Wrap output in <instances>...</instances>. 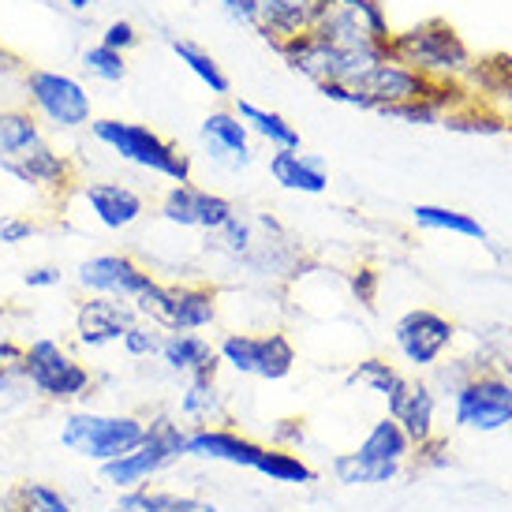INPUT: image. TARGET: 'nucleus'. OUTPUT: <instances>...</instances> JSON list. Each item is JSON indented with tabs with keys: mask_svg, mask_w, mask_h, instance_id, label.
Instances as JSON below:
<instances>
[{
	"mask_svg": "<svg viewBox=\"0 0 512 512\" xmlns=\"http://www.w3.org/2000/svg\"><path fill=\"white\" fill-rule=\"evenodd\" d=\"M389 60L412 68L427 83H464L475 64V53L449 19H423L408 30H393Z\"/></svg>",
	"mask_w": 512,
	"mask_h": 512,
	"instance_id": "f257e3e1",
	"label": "nucleus"
},
{
	"mask_svg": "<svg viewBox=\"0 0 512 512\" xmlns=\"http://www.w3.org/2000/svg\"><path fill=\"white\" fill-rule=\"evenodd\" d=\"M146 434V419L135 412H101V408H68L60 419L57 441L64 453L86 464H109L131 453Z\"/></svg>",
	"mask_w": 512,
	"mask_h": 512,
	"instance_id": "f03ea898",
	"label": "nucleus"
},
{
	"mask_svg": "<svg viewBox=\"0 0 512 512\" xmlns=\"http://www.w3.org/2000/svg\"><path fill=\"white\" fill-rule=\"evenodd\" d=\"M90 135H94V143H101L131 169L161 176L169 184H191V157L176 143H169L165 135L146 128V124H131V120H120V116H94Z\"/></svg>",
	"mask_w": 512,
	"mask_h": 512,
	"instance_id": "7ed1b4c3",
	"label": "nucleus"
},
{
	"mask_svg": "<svg viewBox=\"0 0 512 512\" xmlns=\"http://www.w3.org/2000/svg\"><path fill=\"white\" fill-rule=\"evenodd\" d=\"M180 460H187V427L172 415H154L146 419V434L143 441L124 453L120 460H109L101 464V483L124 494V490H143L165 475L169 468H176Z\"/></svg>",
	"mask_w": 512,
	"mask_h": 512,
	"instance_id": "20e7f679",
	"label": "nucleus"
},
{
	"mask_svg": "<svg viewBox=\"0 0 512 512\" xmlns=\"http://www.w3.org/2000/svg\"><path fill=\"white\" fill-rule=\"evenodd\" d=\"M311 34L344 53H382L389 57V15L382 0H314Z\"/></svg>",
	"mask_w": 512,
	"mask_h": 512,
	"instance_id": "39448f33",
	"label": "nucleus"
},
{
	"mask_svg": "<svg viewBox=\"0 0 512 512\" xmlns=\"http://www.w3.org/2000/svg\"><path fill=\"white\" fill-rule=\"evenodd\" d=\"M23 370L34 397L45 404H64V408H79L86 397H94V385H98L94 370L57 337L30 341L23 348Z\"/></svg>",
	"mask_w": 512,
	"mask_h": 512,
	"instance_id": "423d86ee",
	"label": "nucleus"
},
{
	"mask_svg": "<svg viewBox=\"0 0 512 512\" xmlns=\"http://www.w3.org/2000/svg\"><path fill=\"white\" fill-rule=\"evenodd\" d=\"M23 98H27L30 113L42 120V128L57 131V135L83 131L94 120V98H90L86 83L68 72H57V68H30L23 75Z\"/></svg>",
	"mask_w": 512,
	"mask_h": 512,
	"instance_id": "0eeeda50",
	"label": "nucleus"
},
{
	"mask_svg": "<svg viewBox=\"0 0 512 512\" xmlns=\"http://www.w3.org/2000/svg\"><path fill=\"white\" fill-rule=\"evenodd\" d=\"M277 53L296 75H303L307 83L322 86H356L363 75L382 64V53H344L337 45L322 42L318 34H296L285 45H277Z\"/></svg>",
	"mask_w": 512,
	"mask_h": 512,
	"instance_id": "6e6552de",
	"label": "nucleus"
},
{
	"mask_svg": "<svg viewBox=\"0 0 512 512\" xmlns=\"http://www.w3.org/2000/svg\"><path fill=\"white\" fill-rule=\"evenodd\" d=\"M453 427L471 434H498L512 427V378L494 367L475 370L449 400Z\"/></svg>",
	"mask_w": 512,
	"mask_h": 512,
	"instance_id": "1a4fd4ad",
	"label": "nucleus"
},
{
	"mask_svg": "<svg viewBox=\"0 0 512 512\" xmlns=\"http://www.w3.org/2000/svg\"><path fill=\"white\" fill-rule=\"evenodd\" d=\"M456 337H460V329L453 318L430 311V307H412L393 322V348H397L400 363L415 374L438 367L441 359L453 352Z\"/></svg>",
	"mask_w": 512,
	"mask_h": 512,
	"instance_id": "9d476101",
	"label": "nucleus"
},
{
	"mask_svg": "<svg viewBox=\"0 0 512 512\" xmlns=\"http://www.w3.org/2000/svg\"><path fill=\"white\" fill-rule=\"evenodd\" d=\"M299 266H303V247L292 240V232L277 217L258 214L255 243H251V251H247V258L236 270H243L247 277L262 281V285H270V281H292V277H299Z\"/></svg>",
	"mask_w": 512,
	"mask_h": 512,
	"instance_id": "9b49d317",
	"label": "nucleus"
},
{
	"mask_svg": "<svg viewBox=\"0 0 512 512\" xmlns=\"http://www.w3.org/2000/svg\"><path fill=\"white\" fill-rule=\"evenodd\" d=\"M150 281H154V273L146 270L143 262L124 255V251L90 255L75 266V285L83 288V296H105V299H124V303H131Z\"/></svg>",
	"mask_w": 512,
	"mask_h": 512,
	"instance_id": "f8f14e48",
	"label": "nucleus"
},
{
	"mask_svg": "<svg viewBox=\"0 0 512 512\" xmlns=\"http://www.w3.org/2000/svg\"><path fill=\"white\" fill-rule=\"evenodd\" d=\"M232 214H236L232 199L199 184H172L157 202V217L165 225L187 228V232H206V236L217 232Z\"/></svg>",
	"mask_w": 512,
	"mask_h": 512,
	"instance_id": "ddd939ff",
	"label": "nucleus"
},
{
	"mask_svg": "<svg viewBox=\"0 0 512 512\" xmlns=\"http://www.w3.org/2000/svg\"><path fill=\"white\" fill-rule=\"evenodd\" d=\"M135 322V311L124 299H105V296H83L75 303L72 314V333L75 344L86 352H105L120 344V337L128 333V326Z\"/></svg>",
	"mask_w": 512,
	"mask_h": 512,
	"instance_id": "4468645a",
	"label": "nucleus"
},
{
	"mask_svg": "<svg viewBox=\"0 0 512 512\" xmlns=\"http://www.w3.org/2000/svg\"><path fill=\"white\" fill-rule=\"evenodd\" d=\"M438 408H441L438 393L430 389V382L423 374L408 378V382L400 385L397 397L385 400V415L408 434V441H412L415 449H423V445H430V441L438 438Z\"/></svg>",
	"mask_w": 512,
	"mask_h": 512,
	"instance_id": "2eb2a0df",
	"label": "nucleus"
},
{
	"mask_svg": "<svg viewBox=\"0 0 512 512\" xmlns=\"http://www.w3.org/2000/svg\"><path fill=\"white\" fill-rule=\"evenodd\" d=\"M199 143L206 161H214L217 169L225 172H243L251 169L255 150H251V131L232 109H214L199 124Z\"/></svg>",
	"mask_w": 512,
	"mask_h": 512,
	"instance_id": "dca6fc26",
	"label": "nucleus"
},
{
	"mask_svg": "<svg viewBox=\"0 0 512 512\" xmlns=\"http://www.w3.org/2000/svg\"><path fill=\"white\" fill-rule=\"evenodd\" d=\"M83 206L105 232H128L146 217V195L124 180H90L83 184Z\"/></svg>",
	"mask_w": 512,
	"mask_h": 512,
	"instance_id": "f3484780",
	"label": "nucleus"
},
{
	"mask_svg": "<svg viewBox=\"0 0 512 512\" xmlns=\"http://www.w3.org/2000/svg\"><path fill=\"white\" fill-rule=\"evenodd\" d=\"M266 453V445L247 438L232 427H202L187 430V460H202V464H228V468L255 471L258 460Z\"/></svg>",
	"mask_w": 512,
	"mask_h": 512,
	"instance_id": "a211bd4d",
	"label": "nucleus"
},
{
	"mask_svg": "<svg viewBox=\"0 0 512 512\" xmlns=\"http://www.w3.org/2000/svg\"><path fill=\"white\" fill-rule=\"evenodd\" d=\"M8 176H12L15 184L38 191V195L60 199V195H68L75 187V161L45 139V143L34 146L23 161H15L12 169H8Z\"/></svg>",
	"mask_w": 512,
	"mask_h": 512,
	"instance_id": "6ab92c4d",
	"label": "nucleus"
},
{
	"mask_svg": "<svg viewBox=\"0 0 512 512\" xmlns=\"http://www.w3.org/2000/svg\"><path fill=\"white\" fill-rule=\"evenodd\" d=\"M157 363L169 378H180V382L217 378V370H221L217 344L210 337H202V333H165Z\"/></svg>",
	"mask_w": 512,
	"mask_h": 512,
	"instance_id": "aec40b11",
	"label": "nucleus"
},
{
	"mask_svg": "<svg viewBox=\"0 0 512 512\" xmlns=\"http://www.w3.org/2000/svg\"><path fill=\"white\" fill-rule=\"evenodd\" d=\"M464 86H468L471 101H479L483 109L512 124V57H505V53L475 57Z\"/></svg>",
	"mask_w": 512,
	"mask_h": 512,
	"instance_id": "412c9836",
	"label": "nucleus"
},
{
	"mask_svg": "<svg viewBox=\"0 0 512 512\" xmlns=\"http://www.w3.org/2000/svg\"><path fill=\"white\" fill-rule=\"evenodd\" d=\"M217 318H221V296L214 285H202V281L172 285L169 333H202V329H214Z\"/></svg>",
	"mask_w": 512,
	"mask_h": 512,
	"instance_id": "4be33fe9",
	"label": "nucleus"
},
{
	"mask_svg": "<svg viewBox=\"0 0 512 512\" xmlns=\"http://www.w3.org/2000/svg\"><path fill=\"white\" fill-rule=\"evenodd\" d=\"M176 415L187 430L225 427L228 423V397L217 378H191L176 393Z\"/></svg>",
	"mask_w": 512,
	"mask_h": 512,
	"instance_id": "5701e85b",
	"label": "nucleus"
},
{
	"mask_svg": "<svg viewBox=\"0 0 512 512\" xmlns=\"http://www.w3.org/2000/svg\"><path fill=\"white\" fill-rule=\"evenodd\" d=\"M270 180L296 195H326L329 191L326 161L318 154H303V150H273Z\"/></svg>",
	"mask_w": 512,
	"mask_h": 512,
	"instance_id": "b1692460",
	"label": "nucleus"
},
{
	"mask_svg": "<svg viewBox=\"0 0 512 512\" xmlns=\"http://www.w3.org/2000/svg\"><path fill=\"white\" fill-rule=\"evenodd\" d=\"M45 143L42 120L30 113L27 105H15V109H0V172H8L15 161Z\"/></svg>",
	"mask_w": 512,
	"mask_h": 512,
	"instance_id": "393cba45",
	"label": "nucleus"
},
{
	"mask_svg": "<svg viewBox=\"0 0 512 512\" xmlns=\"http://www.w3.org/2000/svg\"><path fill=\"white\" fill-rule=\"evenodd\" d=\"M314 0H262L258 4V34L277 49L296 34L311 30Z\"/></svg>",
	"mask_w": 512,
	"mask_h": 512,
	"instance_id": "a878e982",
	"label": "nucleus"
},
{
	"mask_svg": "<svg viewBox=\"0 0 512 512\" xmlns=\"http://www.w3.org/2000/svg\"><path fill=\"white\" fill-rule=\"evenodd\" d=\"M109 512H217L214 501L195 498V494H180V490H124L116 494V501L109 505Z\"/></svg>",
	"mask_w": 512,
	"mask_h": 512,
	"instance_id": "bb28decb",
	"label": "nucleus"
},
{
	"mask_svg": "<svg viewBox=\"0 0 512 512\" xmlns=\"http://www.w3.org/2000/svg\"><path fill=\"white\" fill-rule=\"evenodd\" d=\"M23 348L27 344L4 337L0 341V415L23 412L27 404H34V389L27 382V370H23Z\"/></svg>",
	"mask_w": 512,
	"mask_h": 512,
	"instance_id": "cd10ccee",
	"label": "nucleus"
},
{
	"mask_svg": "<svg viewBox=\"0 0 512 512\" xmlns=\"http://www.w3.org/2000/svg\"><path fill=\"white\" fill-rule=\"evenodd\" d=\"M356 453L363 460H374V464H400L404 468L415 456V445L389 415H378L367 434H363V441L356 445Z\"/></svg>",
	"mask_w": 512,
	"mask_h": 512,
	"instance_id": "c85d7f7f",
	"label": "nucleus"
},
{
	"mask_svg": "<svg viewBox=\"0 0 512 512\" xmlns=\"http://www.w3.org/2000/svg\"><path fill=\"white\" fill-rule=\"evenodd\" d=\"M232 113L240 116L247 131H251V139H262V143L270 146V150H299V131L296 124H288L281 113H273V109H262L255 101H236V109Z\"/></svg>",
	"mask_w": 512,
	"mask_h": 512,
	"instance_id": "c756f323",
	"label": "nucleus"
},
{
	"mask_svg": "<svg viewBox=\"0 0 512 512\" xmlns=\"http://www.w3.org/2000/svg\"><path fill=\"white\" fill-rule=\"evenodd\" d=\"M344 382H348V389H363V393H370V397L389 400L400 393V385L408 382V374H404L397 363H389L385 356H367L348 370Z\"/></svg>",
	"mask_w": 512,
	"mask_h": 512,
	"instance_id": "7c9ffc66",
	"label": "nucleus"
},
{
	"mask_svg": "<svg viewBox=\"0 0 512 512\" xmlns=\"http://www.w3.org/2000/svg\"><path fill=\"white\" fill-rule=\"evenodd\" d=\"M412 221L423 228V232H449V236H460V240L486 243V228L479 225V217L464 214V210H453V206L419 202L412 210Z\"/></svg>",
	"mask_w": 512,
	"mask_h": 512,
	"instance_id": "2f4dec72",
	"label": "nucleus"
},
{
	"mask_svg": "<svg viewBox=\"0 0 512 512\" xmlns=\"http://www.w3.org/2000/svg\"><path fill=\"white\" fill-rule=\"evenodd\" d=\"M296 363H299V352L288 333H281V329L258 333V363H255L258 382H285V378H292Z\"/></svg>",
	"mask_w": 512,
	"mask_h": 512,
	"instance_id": "473e14b6",
	"label": "nucleus"
},
{
	"mask_svg": "<svg viewBox=\"0 0 512 512\" xmlns=\"http://www.w3.org/2000/svg\"><path fill=\"white\" fill-rule=\"evenodd\" d=\"M329 471H333V479L341 486H389L404 475L400 464H374V460H363L356 449L333 456Z\"/></svg>",
	"mask_w": 512,
	"mask_h": 512,
	"instance_id": "72a5a7b5",
	"label": "nucleus"
},
{
	"mask_svg": "<svg viewBox=\"0 0 512 512\" xmlns=\"http://www.w3.org/2000/svg\"><path fill=\"white\" fill-rule=\"evenodd\" d=\"M251 243H255V217L232 214L217 232L206 236V251L221 258V262H228V266H240L247 251H251Z\"/></svg>",
	"mask_w": 512,
	"mask_h": 512,
	"instance_id": "f704fd0d",
	"label": "nucleus"
},
{
	"mask_svg": "<svg viewBox=\"0 0 512 512\" xmlns=\"http://www.w3.org/2000/svg\"><path fill=\"white\" fill-rule=\"evenodd\" d=\"M169 49H172V57L184 64L187 72L195 75L214 98H225L228 90H232V83H228V75H225V68L217 64L202 45H195V42H187V38H169Z\"/></svg>",
	"mask_w": 512,
	"mask_h": 512,
	"instance_id": "c9c22d12",
	"label": "nucleus"
},
{
	"mask_svg": "<svg viewBox=\"0 0 512 512\" xmlns=\"http://www.w3.org/2000/svg\"><path fill=\"white\" fill-rule=\"evenodd\" d=\"M255 475L270 479V483L281 486H311L318 479V471L303 460L299 453H288V449H277V445H266V453L258 460Z\"/></svg>",
	"mask_w": 512,
	"mask_h": 512,
	"instance_id": "e433bc0d",
	"label": "nucleus"
},
{
	"mask_svg": "<svg viewBox=\"0 0 512 512\" xmlns=\"http://www.w3.org/2000/svg\"><path fill=\"white\" fill-rule=\"evenodd\" d=\"M441 128L464 131V135H505L509 124H505L498 113L483 109L479 101H468V105H460V109H453V113L445 116V120H441Z\"/></svg>",
	"mask_w": 512,
	"mask_h": 512,
	"instance_id": "4c0bfd02",
	"label": "nucleus"
},
{
	"mask_svg": "<svg viewBox=\"0 0 512 512\" xmlns=\"http://www.w3.org/2000/svg\"><path fill=\"white\" fill-rule=\"evenodd\" d=\"M83 72L94 79V83H124L128 79V57L124 53H116L109 45L94 42L90 49H83Z\"/></svg>",
	"mask_w": 512,
	"mask_h": 512,
	"instance_id": "58836bf2",
	"label": "nucleus"
},
{
	"mask_svg": "<svg viewBox=\"0 0 512 512\" xmlns=\"http://www.w3.org/2000/svg\"><path fill=\"white\" fill-rule=\"evenodd\" d=\"M131 311H135V318H143V322H154V326H161L165 333H169V318H172V285H165V281H150V285L139 292V296L131 299Z\"/></svg>",
	"mask_w": 512,
	"mask_h": 512,
	"instance_id": "ea45409f",
	"label": "nucleus"
},
{
	"mask_svg": "<svg viewBox=\"0 0 512 512\" xmlns=\"http://www.w3.org/2000/svg\"><path fill=\"white\" fill-rule=\"evenodd\" d=\"M161 341H165V329L154 326V322L135 318L128 326V333L120 337V352H124L131 363H146V359L161 356Z\"/></svg>",
	"mask_w": 512,
	"mask_h": 512,
	"instance_id": "a19ab883",
	"label": "nucleus"
},
{
	"mask_svg": "<svg viewBox=\"0 0 512 512\" xmlns=\"http://www.w3.org/2000/svg\"><path fill=\"white\" fill-rule=\"evenodd\" d=\"M475 370H483V363H475V359H441L438 367L434 370H427V382H430V389L438 393V400H449L460 393V385L468 382Z\"/></svg>",
	"mask_w": 512,
	"mask_h": 512,
	"instance_id": "79ce46f5",
	"label": "nucleus"
},
{
	"mask_svg": "<svg viewBox=\"0 0 512 512\" xmlns=\"http://www.w3.org/2000/svg\"><path fill=\"white\" fill-rule=\"evenodd\" d=\"M15 501L27 512H75L72 498L53 483H23L15 490Z\"/></svg>",
	"mask_w": 512,
	"mask_h": 512,
	"instance_id": "37998d69",
	"label": "nucleus"
},
{
	"mask_svg": "<svg viewBox=\"0 0 512 512\" xmlns=\"http://www.w3.org/2000/svg\"><path fill=\"white\" fill-rule=\"evenodd\" d=\"M389 120H404V124H419V128H438L441 120V109L434 105V101L419 98V101H408V105H397V109H389Z\"/></svg>",
	"mask_w": 512,
	"mask_h": 512,
	"instance_id": "c03bdc74",
	"label": "nucleus"
},
{
	"mask_svg": "<svg viewBox=\"0 0 512 512\" xmlns=\"http://www.w3.org/2000/svg\"><path fill=\"white\" fill-rule=\"evenodd\" d=\"M378 288H382L378 270L359 266V270L348 273V292H352V299H356L359 307H367V311H374V303H378Z\"/></svg>",
	"mask_w": 512,
	"mask_h": 512,
	"instance_id": "a18cd8bd",
	"label": "nucleus"
},
{
	"mask_svg": "<svg viewBox=\"0 0 512 512\" xmlns=\"http://www.w3.org/2000/svg\"><path fill=\"white\" fill-rule=\"evenodd\" d=\"M139 42H143V34H139V27L131 19H113V23H105V30H101V45H109V49L124 53V57Z\"/></svg>",
	"mask_w": 512,
	"mask_h": 512,
	"instance_id": "49530a36",
	"label": "nucleus"
},
{
	"mask_svg": "<svg viewBox=\"0 0 512 512\" xmlns=\"http://www.w3.org/2000/svg\"><path fill=\"white\" fill-rule=\"evenodd\" d=\"M38 236V225L23 214H4L0 217V247H23Z\"/></svg>",
	"mask_w": 512,
	"mask_h": 512,
	"instance_id": "de8ad7c7",
	"label": "nucleus"
},
{
	"mask_svg": "<svg viewBox=\"0 0 512 512\" xmlns=\"http://www.w3.org/2000/svg\"><path fill=\"white\" fill-rule=\"evenodd\" d=\"M303 441H307V423H303V419H296V415L277 419V427H273V445H277V449L299 453V449H303Z\"/></svg>",
	"mask_w": 512,
	"mask_h": 512,
	"instance_id": "09e8293b",
	"label": "nucleus"
},
{
	"mask_svg": "<svg viewBox=\"0 0 512 512\" xmlns=\"http://www.w3.org/2000/svg\"><path fill=\"white\" fill-rule=\"evenodd\" d=\"M23 285L34 288V292H45V288H60L64 285V270L53 266V262H42V266H30L23 273Z\"/></svg>",
	"mask_w": 512,
	"mask_h": 512,
	"instance_id": "8fccbe9b",
	"label": "nucleus"
},
{
	"mask_svg": "<svg viewBox=\"0 0 512 512\" xmlns=\"http://www.w3.org/2000/svg\"><path fill=\"white\" fill-rule=\"evenodd\" d=\"M258 4L262 0H221V12L232 19V23H240V27H258Z\"/></svg>",
	"mask_w": 512,
	"mask_h": 512,
	"instance_id": "3c124183",
	"label": "nucleus"
},
{
	"mask_svg": "<svg viewBox=\"0 0 512 512\" xmlns=\"http://www.w3.org/2000/svg\"><path fill=\"white\" fill-rule=\"evenodd\" d=\"M64 8H72V12H94L98 0H64Z\"/></svg>",
	"mask_w": 512,
	"mask_h": 512,
	"instance_id": "603ef678",
	"label": "nucleus"
},
{
	"mask_svg": "<svg viewBox=\"0 0 512 512\" xmlns=\"http://www.w3.org/2000/svg\"><path fill=\"white\" fill-rule=\"evenodd\" d=\"M0 512H27V509H23L19 501H4V505H0Z\"/></svg>",
	"mask_w": 512,
	"mask_h": 512,
	"instance_id": "864d4df0",
	"label": "nucleus"
}]
</instances>
